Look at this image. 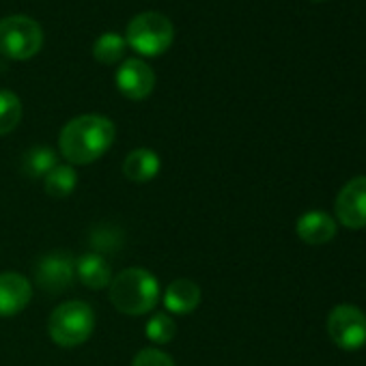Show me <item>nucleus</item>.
<instances>
[{"label":"nucleus","instance_id":"1","mask_svg":"<svg viewBox=\"0 0 366 366\" xmlns=\"http://www.w3.org/2000/svg\"><path fill=\"white\" fill-rule=\"evenodd\" d=\"M114 136L117 129L108 117L82 114L63 127L59 149L69 164H91L112 147Z\"/></svg>","mask_w":366,"mask_h":366},{"label":"nucleus","instance_id":"2","mask_svg":"<svg viewBox=\"0 0 366 366\" xmlns=\"http://www.w3.org/2000/svg\"><path fill=\"white\" fill-rule=\"evenodd\" d=\"M157 278L142 267H127L110 280V302L112 306L129 317H140L151 312L159 302Z\"/></svg>","mask_w":366,"mask_h":366},{"label":"nucleus","instance_id":"3","mask_svg":"<svg viewBox=\"0 0 366 366\" xmlns=\"http://www.w3.org/2000/svg\"><path fill=\"white\" fill-rule=\"evenodd\" d=\"M93 330H95V312L86 302L80 300H69L59 304L48 319V334L63 349H71L86 342Z\"/></svg>","mask_w":366,"mask_h":366},{"label":"nucleus","instance_id":"4","mask_svg":"<svg viewBox=\"0 0 366 366\" xmlns=\"http://www.w3.org/2000/svg\"><path fill=\"white\" fill-rule=\"evenodd\" d=\"M174 39V29L168 18L155 11H147L136 16L127 26L125 41L144 56L164 54Z\"/></svg>","mask_w":366,"mask_h":366},{"label":"nucleus","instance_id":"5","mask_svg":"<svg viewBox=\"0 0 366 366\" xmlns=\"http://www.w3.org/2000/svg\"><path fill=\"white\" fill-rule=\"evenodd\" d=\"M44 46L41 26L24 16H11L0 22V52L16 61L35 56Z\"/></svg>","mask_w":366,"mask_h":366},{"label":"nucleus","instance_id":"6","mask_svg":"<svg viewBox=\"0 0 366 366\" xmlns=\"http://www.w3.org/2000/svg\"><path fill=\"white\" fill-rule=\"evenodd\" d=\"M327 334L345 351H357L366 345V315L353 304H338L327 315Z\"/></svg>","mask_w":366,"mask_h":366},{"label":"nucleus","instance_id":"7","mask_svg":"<svg viewBox=\"0 0 366 366\" xmlns=\"http://www.w3.org/2000/svg\"><path fill=\"white\" fill-rule=\"evenodd\" d=\"M338 222L351 231L366 227V177H355L347 181L336 197Z\"/></svg>","mask_w":366,"mask_h":366},{"label":"nucleus","instance_id":"8","mask_svg":"<svg viewBox=\"0 0 366 366\" xmlns=\"http://www.w3.org/2000/svg\"><path fill=\"white\" fill-rule=\"evenodd\" d=\"M76 263L65 252L46 254L35 265V280L46 293H63L74 285Z\"/></svg>","mask_w":366,"mask_h":366},{"label":"nucleus","instance_id":"9","mask_svg":"<svg viewBox=\"0 0 366 366\" xmlns=\"http://www.w3.org/2000/svg\"><path fill=\"white\" fill-rule=\"evenodd\" d=\"M117 86L127 99L138 102L151 95L155 86V74L144 61L127 59L117 71Z\"/></svg>","mask_w":366,"mask_h":366},{"label":"nucleus","instance_id":"10","mask_svg":"<svg viewBox=\"0 0 366 366\" xmlns=\"http://www.w3.org/2000/svg\"><path fill=\"white\" fill-rule=\"evenodd\" d=\"M33 300V285L26 276L16 272L0 274V317L22 312Z\"/></svg>","mask_w":366,"mask_h":366},{"label":"nucleus","instance_id":"11","mask_svg":"<svg viewBox=\"0 0 366 366\" xmlns=\"http://www.w3.org/2000/svg\"><path fill=\"white\" fill-rule=\"evenodd\" d=\"M297 237L308 246H323L336 237V220L325 212H308L297 218Z\"/></svg>","mask_w":366,"mask_h":366},{"label":"nucleus","instance_id":"12","mask_svg":"<svg viewBox=\"0 0 366 366\" xmlns=\"http://www.w3.org/2000/svg\"><path fill=\"white\" fill-rule=\"evenodd\" d=\"M201 304V287L190 278H177L164 293V306L174 315H190Z\"/></svg>","mask_w":366,"mask_h":366},{"label":"nucleus","instance_id":"13","mask_svg":"<svg viewBox=\"0 0 366 366\" xmlns=\"http://www.w3.org/2000/svg\"><path fill=\"white\" fill-rule=\"evenodd\" d=\"M159 168H162L159 155L151 149H144V147L127 153V157L123 162V174L136 183H147V181L155 179Z\"/></svg>","mask_w":366,"mask_h":366},{"label":"nucleus","instance_id":"14","mask_svg":"<svg viewBox=\"0 0 366 366\" xmlns=\"http://www.w3.org/2000/svg\"><path fill=\"white\" fill-rule=\"evenodd\" d=\"M76 276L89 289H104L112 280L110 265L102 254H84L76 261Z\"/></svg>","mask_w":366,"mask_h":366},{"label":"nucleus","instance_id":"15","mask_svg":"<svg viewBox=\"0 0 366 366\" xmlns=\"http://www.w3.org/2000/svg\"><path fill=\"white\" fill-rule=\"evenodd\" d=\"M78 186V172L69 164H56L46 177H44V188L54 199H65L74 194Z\"/></svg>","mask_w":366,"mask_h":366},{"label":"nucleus","instance_id":"16","mask_svg":"<svg viewBox=\"0 0 366 366\" xmlns=\"http://www.w3.org/2000/svg\"><path fill=\"white\" fill-rule=\"evenodd\" d=\"M56 164H59V157H56L54 149L39 144V147H33L26 151V155L22 159V170H24V174L39 179V177H46Z\"/></svg>","mask_w":366,"mask_h":366},{"label":"nucleus","instance_id":"17","mask_svg":"<svg viewBox=\"0 0 366 366\" xmlns=\"http://www.w3.org/2000/svg\"><path fill=\"white\" fill-rule=\"evenodd\" d=\"M125 48H127V41L117 35V33H106L102 35L95 46H93V56L104 63V65H112V63H119L125 54Z\"/></svg>","mask_w":366,"mask_h":366},{"label":"nucleus","instance_id":"18","mask_svg":"<svg viewBox=\"0 0 366 366\" xmlns=\"http://www.w3.org/2000/svg\"><path fill=\"white\" fill-rule=\"evenodd\" d=\"M22 121V102L11 91H0V136L14 132Z\"/></svg>","mask_w":366,"mask_h":366},{"label":"nucleus","instance_id":"19","mask_svg":"<svg viewBox=\"0 0 366 366\" xmlns=\"http://www.w3.org/2000/svg\"><path fill=\"white\" fill-rule=\"evenodd\" d=\"M147 338L155 345H166L172 340L174 332H177V325L172 321L170 315L166 312H155L149 321H147Z\"/></svg>","mask_w":366,"mask_h":366},{"label":"nucleus","instance_id":"20","mask_svg":"<svg viewBox=\"0 0 366 366\" xmlns=\"http://www.w3.org/2000/svg\"><path fill=\"white\" fill-rule=\"evenodd\" d=\"M132 366H174V362L168 353H164L155 347H147L134 355Z\"/></svg>","mask_w":366,"mask_h":366},{"label":"nucleus","instance_id":"21","mask_svg":"<svg viewBox=\"0 0 366 366\" xmlns=\"http://www.w3.org/2000/svg\"><path fill=\"white\" fill-rule=\"evenodd\" d=\"M312 3H323V0H312Z\"/></svg>","mask_w":366,"mask_h":366}]
</instances>
